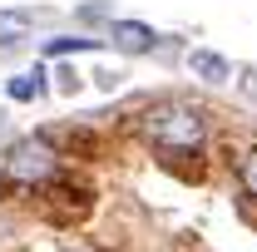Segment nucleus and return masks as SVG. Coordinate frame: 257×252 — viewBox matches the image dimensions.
Listing matches in <instances>:
<instances>
[{"label": "nucleus", "instance_id": "f257e3e1", "mask_svg": "<svg viewBox=\"0 0 257 252\" xmlns=\"http://www.w3.org/2000/svg\"><path fill=\"white\" fill-rule=\"evenodd\" d=\"M139 129H144V139H149L159 154H168V158H193V154H203V144H208V119H203V109L178 104V99L154 104Z\"/></svg>", "mask_w": 257, "mask_h": 252}, {"label": "nucleus", "instance_id": "f03ea898", "mask_svg": "<svg viewBox=\"0 0 257 252\" xmlns=\"http://www.w3.org/2000/svg\"><path fill=\"white\" fill-rule=\"evenodd\" d=\"M0 173L10 178V183H50L55 173H60V154H55V144L50 139H20V144H10V154L0 163Z\"/></svg>", "mask_w": 257, "mask_h": 252}, {"label": "nucleus", "instance_id": "7ed1b4c3", "mask_svg": "<svg viewBox=\"0 0 257 252\" xmlns=\"http://www.w3.org/2000/svg\"><path fill=\"white\" fill-rule=\"evenodd\" d=\"M109 40H114V50H124V55H149L159 35L149 30V25H139V20H114V25H109Z\"/></svg>", "mask_w": 257, "mask_h": 252}, {"label": "nucleus", "instance_id": "20e7f679", "mask_svg": "<svg viewBox=\"0 0 257 252\" xmlns=\"http://www.w3.org/2000/svg\"><path fill=\"white\" fill-rule=\"evenodd\" d=\"M188 69L203 79V84H227V79H232V64H227L218 50H193V55H188Z\"/></svg>", "mask_w": 257, "mask_h": 252}, {"label": "nucleus", "instance_id": "39448f33", "mask_svg": "<svg viewBox=\"0 0 257 252\" xmlns=\"http://www.w3.org/2000/svg\"><path fill=\"white\" fill-rule=\"evenodd\" d=\"M5 94L15 99V104H35V99H45V69L35 64V69L10 74V79H5Z\"/></svg>", "mask_w": 257, "mask_h": 252}, {"label": "nucleus", "instance_id": "423d86ee", "mask_svg": "<svg viewBox=\"0 0 257 252\" xmlns=\"http://www.w3.org/2000/svg\"><path fill=\"white\" fill-rule=\"evenodd\" d=\"M30 35V15L25 10H0V50H15Z\"/></svg>", "mask_w": 257, "mask_h": 252}, {"label": "nucleus", "instance_id": "0eeeda50", "mask_svg": "<svg viewBox=\"0 0 257 252\" xmlns=\"http://www.w3.org/2000/svg\"><path fill=\"white\" fill-rule=\"evenodd\" d=\"M237 183H242L247 198H257V149H247V154L237 158Z\"/></svg>", "mask_w": 257, "mask_h": 252}, {"label": "nucleus", "instance_id": "6e6552de", "mask_svg": "<svg viewBox=\"0 0 257 252\" xmlns=\"http://www.w3.org/2000/svg\"><path fill=\"white\" fill-rule=\"evenodd\" d=\"M69 50H99V40H79V35H60L45 45V55H69Z\"/></svg>", "mask_w": 257, "mask_h": 252}, {"label": "nucleus", "instance_id": "1a4fd4ad", "mask_svg": "<svg viewBox=\"0 0 257 252\" xmlns=\"http://www.w3.org/2000/svg\"><path fill=\"white\" fill-rule=\"evenodd\" d=\"M247 94H257V74L252 69H247Z\"/></svg>", "mask_w": 257, "mask_h": 252}]
</instances>
